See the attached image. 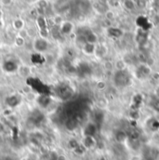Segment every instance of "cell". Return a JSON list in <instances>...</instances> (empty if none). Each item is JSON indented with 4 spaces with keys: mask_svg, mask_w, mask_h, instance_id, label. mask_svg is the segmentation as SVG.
Segmentation results:
<instances>
[{
    "mask_svg": "<svg viewBox=\"0 0 159 160\" xmlns=\"http://www.w3.org/2000/svg\"><path fill=\"white\" fill-rule=\"evenodd\" d=\"M33 48L37 53H45L49 49V43L46 38L38 37L36 38L33 41Z\"/></svg>",
    "mask_w": 159,
    "mask_h": 160,
    "instance_id": "cell-1",
    "label": "cell"
},
{
    "mask_svg": "<svg viewBox=\"0 0 159 160\" xmlns=\"http://www.w3.org/2000/svg\"><path fill=\"white\" fill-rule=\"evenodd\" d=\"M82 132H83V136H93V137H95L97 132H98L97 123H95L94 121L87 122L82 128Z\"/></svg>",
    "mask_w": 159,
    "mask_h": 160,
    "instance_id": "cell-2",
    "label": "cell"
},
{
    "mask_svg": "<svg viewBox=\"0 0 159 160\" xmlns=\"http://www.w3.org/2000/svg\"><path fill=\"white\" fill-rule=\"evenodd\" d=\"M80 144L84 147L86 151L92 150L97 145V140L93 136H83L81 139Z\"/></svg>",
    "mask_w": 159,
    "mask_h": 160,
    "instance_id": "cell-3",
    "label": "cell"
},
{
    "mask_svg": "<svg viewBox=\"0 0 159 160\" xmlns=\"http://www.w3.org/2000/svg\"><path fill=\"white\" fill-rule=\"evenodd\" d=\"M142 66H139V68L136 69V77L137 78L141 79V81H143V79H146L148 77L152 76L153 71L150 69V67L146 66L145 64H141Z\"/></svg>",
    "mask_w": 159,
    "mask_h": 160,
    "instance_id": "cell-4",
    "label": "cell"
},
{
    "mask_svg": "<svg viewBox=\"0 0 159 160\" xmlns=\"http://www.w3.org/2000/svg\"><path fill=\"white\" fill-rule=\"evenodd\" d=\"M74 24L69 21H63V22L60 25V32L62 35H71L74 32Z\"/></svg>",
    "mask_w": 159,
    "mask_h": 160,
    "instance_id": "cell-5",
    "label": "cell"
},
{
    "mask_svg": "<svg viewBox=\"0 0 159 160\" xmlns=\"http://www.w3.org/2000/svg\"><path fill=\"white\" fill-rule=\"evenodd\" d=\"M82 51L84 52V54L87 55V56H92L95 54V50H96V44H91V43H86L84 44L82 47Z\"/></svg>",
    "mask_w": 159,
    "mask_h": 160,
    "instance_id": "cell-6",
    "label": "cell"
},
{
    "mask_svg": "<svg viewBox=\"0 0 159 160\" xmlns=\"http://www.w3.org/2000/svg\"><path fill=\"white\" fill-rule=\"evenodd\" d=\"M12 27L15 31H17V33L22 29L25 28V22L23 19L22 18H15L12 21Z\"/></svg>",
    "mask_w": 159,
    "mask_h": 160,
    "instance_id": "cell-7",
    "label": "cell"
},
{
    "mask_svg": "<svg viewBox=\"0 0 159 160\" xmlns=\"http://www.w3.org/2000/svg\"><path fill=\"white\" fill-rule=\"evenodd\" d=\"M17 73L20 75L21 78H28L29 76H31V68H30L29 66H26V65L18 66Z\"/></svg>",
    "mask_w": 159,
    "mask_h": 160,
    "instance_id": "cell-8",
    "label": "cell"
},
{
    "mask_svg": "<svg viewBox=\"0 0 159 160\" xmlns=\"http://www.w3.org/2000/svg\"><path fill=\"white\" fill-rule=\"evenodd\" d=\"M107 88V82L104 80L101 79L98 80L96 83V89H98L99 91H103Z\"/></svg>",
    "mask_w": 159,
    "mask_h": 160,
    "instance_id": "cell-9",
    "label": "cell"
},
{
    "mask_svg": "<svg viewBox=\"0 0 159 160\" xmlns=\"http://www.w3.org/2000/svg\"><path fill=\"white\" fill-rule=\"evenodd\" d=\"M14 45L18 48H22L25 45V39L17 35L14 38Z\"/></svg>",
    "mask_w": 159,
    "mask_h": 160,
    "instance_id": "cell-10",
    "label": "cell"
},
{
    "mask_svg": "<svg viewBox=\"0 0 159 160\" xmlns=\"http://www.w3.org/2000/svg\"><path fill=\"white\" fill-rule=\"evenodd\" d=\"M110 35L112 36V37H115V38H118L120 37L121 35H122V33H121V31L118 30V29H116V28H112V29H110Z\"/></svg>",
    "mask_w": 159,
    "mask_h": 160,
    "instance_id": "cell-11",
    "label": "cell"
},
{
    "mask_svg": "<svg viewBox=\"0 0 159 160\" xmlns=\"http://www.w3.org/2000/svg\"><path fill=\"white\" fill-rule=\"evenodd\" d=\"M0 2H1V4H2L3 6H5V7H9V6L12 5L13 0H0Z\"/></svg>",
    "mask_w": 159,
    "mask_h": 160,
    "instance_id": "cell-12",
    "label": "cell"
},
{
    "mask_svg": "<svg viewBox=\"0 0 159 160\" xmlns=\"http://www.w3.org/2000/svg\"><path fill=\"white\" fill-rule=\"evenodd\" d=\"M154 108L157 110V111H158L159 112V99L157 98V101L155 102V103H154Z\"/></svg>",
    "mask_w": 159,
    "mask_h": 160,
    "instance_id": "cell-13",
    "label": "cell"
},
{
    "mask_svg": "<svg viewBox=\"0 0 159 160\" xmlns=\"http://www.w3.org/2000/svg\"><path fill=\"white\" fill-rule=\"evenodd\" d=\"M155 94H156L157 98H158L159 99V85L158 86H157V88H156V89H155Z\"/></svg>",
    "mask_w": 159,
    "mask_h": 160,
    "instance_id": "cell-14",
    "label": "cell"
},
{
    "mask_svg": "<svg viewBox=\"0 0 159 160\" xmlns=\"http://www.w3.org/2000/svg\"><path fill=\"white\" fill-rule=\"evenodd\" d=\"M27 4H34V3H37L38 0H24Z\"/></svg>",
    "mask_w": 159,
    "mask_h": 160,
    "instance_id": "cell-15",
    "label": "cell"
},
{
    "mask_svg": "<svg viewBox=\"0 0 159 160\" xmlns=\"http://www.w3.org/2000/svg\"><path fill=\"white\" fill-rule=\"evenodd\" d=\"M4 126H3V124L2 123H0V133H2L3 131H4Z\"/></svg>",
    "mask_w": 159,
    "mask_h": 160,
    "instance_id": "cell-16",
    "label": "cell"
},
{
    "mask_svg": "<svg viewBox=\"0 0 159 160\" xmlns=\"http://www.w3.org/2000/svg\"><path fill=\"white\" fill-rule=\"evenodd\" d=\"M1 46H2V41L0 39V48H1Z\"/></svg>",
    "mask_w": 159,
    "mask_h": 160,
    "instance_id": "cell-17",
    "label": "cell"
},
{
    "mask_svg": "<svg viewBox=\"0 0 159 160\" xmlns=\"http://www.w3.org/2000/svg\"><path fill=\"white\" fill-rule=\"evenodd\" d=\"M157 160H159V154L157 155Z\"/></svg>",
    "mask_w": 159,
    "mask_h": 160,
    "instance_id": "cell-18",
    "label": "cell"
}]
</instances>
